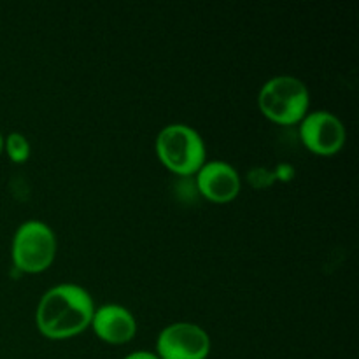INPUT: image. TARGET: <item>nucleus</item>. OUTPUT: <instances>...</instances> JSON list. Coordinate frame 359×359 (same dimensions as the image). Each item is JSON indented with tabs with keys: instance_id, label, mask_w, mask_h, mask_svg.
<instances>
[{
	"instance_id": "7ed1b4c3",
	"label": "nucleus",
	"mask_w": 359,
	"mask_h": 359,
	"mask_svg": "<svg viewBox=\"0 0 359 359\" xmlns=\"http://www.w3.org/2000/svg\"><path fill=\"white\" fill-rule=\"evenodd\" d=\"M263 116L279 125H298L311 107V93L300 77L280 74L265 81L258 93Z\"/></svg>"
},
{
	"instance_id": "0eeeda50",
	"label": "nucleus",
	"mask_w": 359,
	"mask_h": 359,
	"mask_svg": "<svg viewBox=\"0 0 359 359\" xmlns=\"http://www.w3.org/2000/svg\"><path fill=\"white\" fill-rule=\"evenodd\" d=\"M195 184L203 198L214 203H226L237 198L242 181L233 165L223 160H210L198 168Z\"/></svg>"
},
{
	"instance_id": "6e6552de",
	"label": "nucleus",
	"mask_w": 359,
	"mask_h": 359,
	"mask_svg": "<svg viewBox=\"0 0 359 359\" xmlns=\"http://www.w3.org/2000/svg\"><path fill=\"white\" fill-rule=\"evenodd\" d=\"M90 326L98 339L112 346L130 342L137 333L135 316L119 304H104L95 307Z\"/></svg>"
},
{
	"instance_id": "423d86ee",
	"label": "nucleus",
	"mask_w": 359,
	"mask_h": 359,
	"mask_svg": "<svg viewBox=\"0 0 359 359\" xmlns=\"http://www.w3.org/2000/svg\"><path fill=\"white\" fill-rule=\"evenodd\" d=\"M298 133L304 146L319 156L337 154L347 139V130L342 119L325 109L309 111L298 123Z\"/></svg>"
},
{
	"instance_id": "f257e3e1",
	"label": "nucleus",
	"mask_w": 359,
	"mask_h": 359,
	"mask_svg": "<svg viewBox=\"0 0 359 359\" xmlns=\"http://www.w3.org/2000/svg\"><path fill=\"white\" fill-rule=\"evenodd\" d=\"M95 302L90 291L74 283L49 287L41 297L35 311L37 330L51 340H65L90 328Z\"/></svg>"
},
{
	"instance_id": "f03ea898",
	"label": "nucleus",
	"mask_w": 359,
	"mask_h": 359,
	"mask_svg": "<svg viewBox=\"0 0 359 359\" xmlns=\"http://www.w3.org/2000/svg\"><path fill=\"white\" fill-rule=\"evenodd\" d=\"M154 151L165 168L181 177H189L205 163V140L198 130L186 123H170L158 132Z\"/></svg>"
},
{
	"instance_id": "9b49d317",
	"label": "nucleus",
	"mask_w": 359,
	"mask_h": 359,
	"mask_svg": "<svg viewBox=\"0 0 359 359\" xmlns=\"http://www.w3.org/2000/svg\"><path fill=\"white\" fill-rule=\"evenodd\" d=\"M4 153V135L0 133V154Z\"/></svg>"
},
{
	"instance_id": "20e7f679",
	"label": "nucleus",
	"mask_w": 359,
	"mask_h": 359,
	"mask_svg": "<svg viewBox=\"0 0 359 359\" xmlns=\"http://www.w3.org/2000/svg\"><path fill=\"white\" fill-rule=\"evenodd\" d=\"M56 249L58 242L51 226L41 219H28L14 231L11 258L20 272L41 273L55 262Z\"/></svg>"
},
{
	"instance_id": "1a4fd4ad",
	"label": "nucleus",
	"mask_w": 359,
	"mask_h": 359,
	"mask_svg": "<svg viewBox=\"0 0 359 359\" xmlns=\"http://www.w3.org/2000/svg\"><path fill=\"white\" fill-rule=\"evenodd\" d=\"M4 151L14 163H23L30 158V142L27 137L20 132H11L9 135L4 137Z\"/></svg>"
},
{
	"instance_id": "9d476101",
	"label": "nucleus",
	"mask_w": 359,
	"mask_h": 359,
	"mask_svg": "<svg viewBox=\"0 0 359 359\" xmlns=\"http://www.w3.org/2000/svg\"><path fill=\"white\" fill-rule=\"evenodd\" d=\"M123 359H160L154 353H149V351H135V353L126 354Z\"/></svg>"
},
{
	"instance_id": "39448f33",
	"label": "nucleus",
	"mask_w": 359,
	"mask_h": 359,
	"mask_svg": "<svg viewBox=\"0 0 359 359\" xmlns=\"http://www.w3.org/2000/svg\"><path fill=\"white\" fill-rule=\"evenodd\" d=\"M154 354L160 359H207L210 337L196 323H170L158 333Z\"/></svg>"
}]
</instances>
